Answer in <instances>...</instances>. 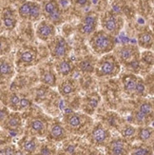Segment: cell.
<instances>
[{"mask_svg":"<svg viewBox=\"0 0 154 155\" xmlns=\"http://www.w3.org/2000/svg\"><path fill=\"white\" fill-rule=\"evenodd\" d=\"M41 80L43 83L51 87H54L56 85V75L51 70H45L42 73Z\"/></svg>","mask_w":154,"mask_h":155,"instance_id":"20","label":"cell"},{"mask_svg":"<svg viewBox=\"0 0 154 155\" xmlns=\"http://www.w3.org/2000/svg\"><path fill=\"white\" fill-rule=\"evenodd\" d=\"M37 52L34 50L24 51L20 55V61L24 64H31L36 59Z\"/></svg>","mask_w":154,"mask_h":155,"instance_id":"21","label":"cell"},{"mask_svg":"<svg viewBox=\"0 0 154 155\" xmlns=\"http://www.w3.org/2000/svg\"><path fill=\"white\" fill-rule=\"evenodd\" d=\"M21 147L23 151L27 153H33L37 150L39 144L35 137H26L22 140Z\"/></svg>","mask_w":154,"mask_h":155,"instance_id":"11","label":"cell"},{"mask_svg":"<svg viewBox=\"0 0 154 155\" xmlns=\"http://www.w3.org/2000/svg\"><path fill=\"white\" fill-rule=\"evenodd\" d=\"M3 23L7 29H13L16 25V21L12 16H4L3 17Z\"/></svg>","mask_w":154,"mask_h":155,"instance_id":"34","label":"cell"},{"mask_svg":"<svg viewBox=\"0 0 154 155\" xmlns=\"http://www.w3.org/2000/svg\"><path fill=\"white\" fill-rule=\"evenodd\" d=\"M11 71H12L11 66L8 62H2L0 64V75H2V76L10 75Z\"/></svg>","mask_w":154,"mask_h":155,"instance_id":"32","label":"cell"},{"mask_svg":"<svg viewBox=\"0 0 154 155\" xmlns=\"http://www.w3.org/2000/svg\"><path fill=\"white\" fill-rule=\"evenodd\" d=\"M40 153H42V154H52V150L51 149V147H49L48 146H43L42 147V149L40 150Z\"/></svg>","mask_w":154,"mask_h":155,"instance_id":"39","label":"cell"},{"mask_svg":"<svg viewBox=\"0 0 154 155\" xmlns=\"http://www.w3.org/2000/svg\"><path fill=\"white\" fill-rule=\"evenodd\" d=\"M7 126L11 127V130H15L17 127L21 126V118L18 115V114H13L11 115L7 121Z\"/></svg>","mask_w":154,"mask_h":155,"instance_id":"25","label":"cell"},{"mask_svg":"<svg viewBox=\"0 0 154 155\" xmlns=\"http://www.w3.org/2000/svg\"><path fill=\"white\" fill-rule=\"evenodd\" d=\"M135 94L139 96H145L146 95V86L144 81L138 77L137 84H136V89H135Z\"/></svg>","mask_w":154,"mask_h":155,"instance_id":"31","label":"cell"},{"mask_svg":"<svg viewBox=\"0 0 154 155\" xmlns=\"http://www.w3.org/2000/svg\"><path fill=\"white\" fill-rule=\"evenodd\" d=\"M90 138L91 143L96 146H106V144L110 142V133L103 125L97 124L92 129Z\"/></svg>","mask_w":154,"mask_h":155,"instance_id":"5","label":"cell"},{"mask_svg":"<svg viewBox=\"0 0 154 155\" xmlns=\"http://www.w3.org/2000/svg\"><path fill=\"white\" fill-rule=\"evenodd\" d=\"M78 68L80 71H82L83 72H92L94 71L95 68V61L94 59H92L90 57H88L82 61H80L78 63Z\"/></svg>","mask_w":154,"mask_h":155,"instance_id":"19","label":"cell"},{"mask_svg":"<svg viewBox=\"0 0 154 155\" xmlns=\"http://www.w3.org/2000/svg\"><path fill=\"white\" fill-rule=\"evenodd\" d=\"M32 2H25L19 8V15L23 18H29Z\"/></svg>","mask_w":154,"mask_h":155,"instance_id":"27","label":"cell"},{"mask_svg":"<svg viewBox=\"0 0 154 155\" xmlns=\"http://www.w3.org/2000/svg\"><path fill=\"white\" fill-rule=\"evenodd\" d=\"M132 154H138V155H146V154H152V149L149 146H146L142 144L141 146H138L132 150Z\"/></svg>","mask_w":154,"mask_h":155,"instance_id":"26","label":"cell"},{"mask_svg":"<svg viewBox=\"0 0 154 155\" xmlns=\"http://www.w3.org/2000/svg\"><path fill=\"white\" fill-rule=\"evenodd\" d=\"M15 150L13 147H6V149L0 150V154H13V153H15Z\"/></svg>","mask_w":154,"mask_h":155,"instance_id":"40","label":"cell"},{"mask_svg":"<svg viewBox=\"0 0 154 155\" xmlns=\"http://www.w3.org/2000/svg\"><path fill=\"white\" fill-rule=\"evenodd\" d=\"M40 16H41V7L39 4L32 2L29 18L31 19L32 21H35V20H38L40 18Z\"/></svg>","mask_w":154,"mask_h":155,"instance_id":"24","label":"cell"},{"mask_svg":"<svg viewBox=\"0 0 154 155\" xmlns=\"http://www.w3.org/2000/svg\"><path fill=\"white\" fill-rule=\"evenodd\" d=\"M129 150L128 143L124 138H115L106 144V151L109 154H126Z\"/></svg>","mask_w":154,"mask_h":155,"instance_id":"8","label":"cell"},{"mask_svg":"<svg viewBox=\"0 0 154 155\" xmlns=\"http://www.w3.org/2000/svg\"><path fill=\"white\" fill-rule=\"evenodd\" d=\"M138 77L134 74H128L123 77V85L125 91L128 94H134Z\"/></svg>","mask_w":154,"mask_h":155,"instance_id":"10","label":"cell"},{"mask_svg":"<svg viewBox=\"0 0 154 155\" xmlns=\"http://www.w3.org/2000/svg\"><path fill=\"white\" fill-rule=\"evenodd\" d=\"M97 15L95 13H90V15H88L84 19L82 23H85V24H97Z\"/></svg>","mask_w":154,"mask_h":155,"instance_id":"35","label":"cell"},{"mask_svg":"<svg viewBox=\"0 0 154 155\" xmlns=\"http://www.w3.org/2000/svg\"><path fill=\"white\" fill-rule=\"evenodd\" d=\"M102 26L106 31L117 35L123 26V19L113 12H106L102 18Z\"/></svg>","mask_w":154,"mask_h":155,"instance_id":"4","label":"cell"},{"mask_svg":"<svg viewBox=\"0 0 154 155\" xmlns=\"http://www.w3.org/2000/svg\"><path fill=\"white\" fill-rule=\"evenodd\" d=\"M134 119H135L136 123L138 125H142V126L148 125L149 121V117L146 116L145 114H143L141 111H139V110L134 112Z\"/></svg>","mask_w":154,"mask_h":155,"instance_id":"29","label":"cell"},{"mask_svg":"<svg viewBox=\"0 0 154 155\" xmlns=\"http://www.w3.org/2000/svg\"><path fill=\"white\" fill-rule=\"evenodd\" d=\"M90 2V0H76V3L77 5L81 6V7H84L86 6L87 4H88Z\"/></svg>","mask_w":154,"mask_h":155,"instance_id":"41","label":"cell"},{"mask_svg":"<svg viewBox=\"0 0 154 155\" xmlns=\"http://www.w3.org/2000/svg\"><path fill=\"white\" fill-rule=\"evenodd\" d=\"M59 92L62 94L63 96H69L76 91V85L71 80H66L59 85L58 87Z\"/></svg>","mask_w":154,"mask_h":155,"instance_id":"15","label":"cell"},{"mask_svg":"<svg viewBox=\"0 0 154 155\" xmlns=\"http://www.w3.org/2000/svg\"><path fill=\"white\" fill-rule=\"evenodd\" d=\"M67 127L74 132L82 133L88 130V127L91 125V119L82 113H67L65 118Z\"/></svg>","mask_w":154,"mask_h":155,"instance_id":"3","label":"cell"},{"mask_svg":"<svg viewBox=\"0 0 154 155\" xmlns=\"http://www.w3.org/2000/svg\"><path fill=\"white\" fill-rule=\"evenodd\" d=\"M2 50H3V43L0 41V53H1Z\"/></svg>","mask_w":154,"mask_h":155,"instance_id":"42","label":"cell"},{"mask_svg":"<svg viewBox=\"0 0 154 155\" xmlns=\"http://www.w3.org/2000/svg\"><path fill=\"white\" fill-rule=\"evenodd\" d=\"M97 24H85L81 23V25L79 26V31L85 35H90L91 33H93L96 30Z\"/></svg>","mask_w":154,"mask_h":155,"instance_id":"23","label":"cell"},{"mask_svg":"<svg viewBox=\"0 0 154 155\" xmlns=\"http://www.w3.org/2000/svg\"><path fill=\"white\" fill-rule=\"evenodd\" d=\"M139 111H141L143 114H145L146 116H152V113H153V107L152 105L149 102H144L140 105L139 107Z\"/></svg>","mask_w":154,"mask_h":155,"instance_id":"28","label":"cell"},{"mask_svg":"<svg viewBox=\"0 0 154 155\" xmlns=\"http://www.w3.org/2000/svg\"><path fill=\"white\" fill-rule=\"evenodd\" d=\"M55 35V28L52 23L48 21L41 22L36 29V35L39 39L47 41L51 38H52Z\"/></svg>","mask_w":154,"mask_h":155,"instance_id":"9","label":"cell"},{"mask_svg":"<svg viewBox=\"0 0 154 155\" xmlns=\"http://www.w3.org/2000/svg\"><path fill=\"white\" fill-rule=\"evenodd\" d=\"M139 46L143 49H150L153 45V35L150 31H143L138 35Z\"/></svg>","mask_w":154,"mask_h":155,"instance_id":"14","label":"cell"},{"mask_svg":"<svg viewBox=\"0 0 154 155\" xmlns=\"http://www.w3.org/2000/svg\"><path fill=\"white\" fill-rule=\"evenodd\" d=\"M31 106V101L27 98H21L20 99V104H19V109L21 110H24V109H27V107H29Z\"/></svg>","mask_w":154,"mask_h":155,"instance_id":"38","label":"cell"},{"mask_svg":"<svg viewBox=\"0 0 154 155\" xmlns=\"http://www.w3.org/2000/svg\"><path fill=\"white\" fill-rule=\"evenodd\" d=\"M136 129L131 125H125L121 129V135L125 140H132L136 135Z\"/></svg>","mask_w":154,"mask_h":155,"instance_id":"22","label":"cell"},{"mask_svg":"<svg viewBox=\"0 0 154 155\" xmlns=\"http://www.w3.org/2000/svg\"><path fill=\"white\" fill-rule=\"evenodd\" d=\"M50 138L54 141H61L66 138V130L60 124H53L50 131Z\"/></svg>","mask_w":154,"mask_h":155,"instance_id":"13","label":"cell"},{"mask_svg":"<svg viewBox=\"0 0 154 155\" xmlns=\"http://www.w3.org/2000/svg\"><path fill=\"white\" fill-rule=\"evenodd\" d=\"M91 49L97 54L108 53L114 49L115 42L113 37L108 32L99 31L92 35L90 41Z\"/></svg>","mask_w":154,"mask_h":155,"instance_id":"1","label":"cell"},{"mask_svg":"<svg viewBox=\"0 0 154 155\" xmlns=\"http://www.w3.org/2000/svg\"><path fill=\"white\" fill-rule=\"evenodd\" d=\"M118 58L121 60L122 62L128 64L133 60L139 59V51L137 47L131 46V45H126L122 48H120L117 51Z\"/></svg>","mask_w":154,"mask_h":155,"instance_id":"7","label":"cell"},{"mask_svg":"<svg viewBox=\"0 0 154 155\" xmlns=\"http://www.w3.org/2000/svg\"><path fill=\"white\" fill-rule=\"evenodd\" d=\"M20 98L17 94L15 93H12L11 97H10V104L11 107H19V104H20Z\"/></svg>","mask_w":154,"mask_h":155,"instance_id":"36","label":"cell"},{"mask_svg":"<svg viewBox=\"0 0 154 155\" xmlns=\"http://www.w3.org/2000/svg\"><path fill=\"white\" fill-rule=\"evenodd\" d=\"M99 96L96 95V94H92V95H90L88 99V101H87V107H88L89 110H94L96 109V107L99 103Z\"/></svg>","mask_w":154,"mask_h":155,"instance_id":"30","label":"cell"},{"mask_svg":"<svg viewBox=\"0 0 154 155\" xmlns=\"http://www.w3.org/2000/svg\"><path fill=\"white\" fill-rule=\"evenodd\" d=\"M119 117L116 115L114 112H109V117L106 118L108 123H110L111 126H115L119 122Z\"/></svg>","mask_w":154,"mask_h":155,"instance_id":"37","label":"cell"},{"mask_svg":"<svg viewBox=\"0 0 154 155\" xmlns=\"http://www.w3.org/2000/svg\"><path fill=\"white\" fill-rule=\"evenodd\" d=\"M31 130L33 135H40L42 136L46 131V124L41 119H33L31 122Z\"/></svg>","mask_w":154,"mask_h":155,"instance_id":"16","label":"cell"},{"mask_svg":"<svg viewBox=\"0 0 154 155\" xmlns=\"http://www.w3.org/2000/svg\"><path fill=\"white\" fill-rule=\"evenodd\" d=\"M138 139L143 143L149 142L150 139H152L153 136V130L150 127H139L136 131Z\"/></svg>","mask_w":154,"mask_h":155,"instance_id":"17","label":"cell"},{"mask_svg":"<svg viewBox=\"0 0 154 155\" xmlns=\"http://www.w3.org/2000/svg\"><path fill=\"white\" fill-rule=\"evenodd\" d=\"M50 50H51V55L54 58L63 59V58H66V56L69 54L70 47L63 37L58 36V37H55L51 41L50 45Z\"/></svg>","mask_w":154,"mask_h":155,"instance_id":"6","label":"cell"},{"mask_svg":"<svg viewBox=\"0 0 154 155\" xmlns=\"http://www.w3.org/2000/svg\"><path fill=\"white\" fill-rule=\"evenodd\" d=\"M142 62L146 65H152L153 64V53L151 51H145L142 53Z\"/></svg>","mask_w":154,"mask_h":155,"instance_id":"33","label":"cell"},{"mask_svg":"<svg viewBox=\"0 0 154 155\" xmlns=\"http://www.w3.org/2000/svg\"><path fill=\"white\" fill-rule=\"evenodd\" d=\"M120 64L112 55H106L95 65L94 71L98 76H115L120 72Z\"/></svg>","mask_w":154,"mask_h":155,"instance_id":"2","label":"cell"},{"mask_svg":"<svg viewBox=\"0 0 154 155\" xmlns=\"http://www.w3.org/2000/svg\"><path fill=\"white\" fill-rule=\"evenodd\" d=\"M72 71H73V66L69 59L63 58L61 61L58 62V64L56 65V71L58 74H60L61 76L69 75Z\"/></svg>","mask_w":154,"mask_h":155,"instance_id":"12","label":"cell"},{"mask_svg":"<svg viewBox=\"0 0 154 155\" xmlns=\"http://www.w3.org/2000/svg\"><path fill=\"white\" fill-rule=\"evenodd\" d=\"M43 12L47 16H51L55 12H59V6L56 0H48L43 6Z\"/></svg>","mask_w":154,"mask_h":155,"instance_id":"18","label":"cell"}]
</instances>
